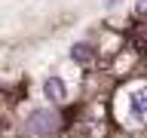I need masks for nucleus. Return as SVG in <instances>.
<instances>
[{
	"label": "nucleus",
	"instance_id": "obj_2",
	"mask_svg": "<svg viewBox=\"0 0 147 138\" xmlns=\"http://www.w3.org/2000/svg\"><path fill=\"white\" fill-rule=\"evenodd\" d=\"M129 117L135 123H147V83L129 89Z\"/></svg>",
	"mask_w": 147,
	"mask_h": 138
},
{
	"label": "nucleus",
	"instance_id": "obj_1",
	"mask_svg": "<svg viewBox=\"0 0 147 138\" xmlns=\"http://www.w3.org/2000/svg\"><path fill=\"white\" fill-rule=\"evenodd\" d=\"M58 126H61V120L49 108H40V110H34V114L28 117V129H31L34 135H55Z\"/></svg>",
	"mask_w": 147,
	"mask_h": 138
},
{
	"label": "nucleus",
	"instance_id": "obj_4",
	"mask_svg": "<svg viewBox=\"0 0 147 138\" xmlns=\"http://www.w3.org/2000/svg\"><path fill=\"white\" fill-rule=\"evenodd\" d=\"M71 58H74L77 64H89V62H92V46H89V43H77V46L71 49Z\"/></svg>",
	"mask_w": 147,
	"mask_h": 138
},
{
	"label": "nucleus",
	"instance_id": "obj_5",
	"mask_svg": "<svg viewBox=\"0 0 147 138\" xmlns=\"http://www.w3.org/2000/svg\"><path fill=\"white\" fill-rule=\"evenodd\" d=\"M104 3H107V9H110V6H117V3H119V0H104Z\"/></svg>",
	"mask_w": 147,
	"mask_h": 138
},
{
	"label": "nucleus",
	"instance_id": "obj_3",
	"mask_svg": "<svg viewBox=\"0 0 147 138\" xmlns=\"http://www.w3.org/2000/svg\"><path fill=\"white\" fill-rule=\"evenodd\" d=\"M43 95L49 101H64V98H67V86H64V80H61V77H46Z\"/></svg>",
	"mask_w": 147,
	"mask_h": 138
}]
</instances>
